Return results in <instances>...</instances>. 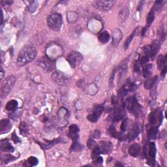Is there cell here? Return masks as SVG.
<instances>
[{"label": "cell", "instance_id": "39", "mask_svg": "<svg viewBox=\"0 0 167 167\" xmlns=\"http://www.w3.org/2000/svg\"><path fill=\"white\" fill-rule=\"evenodd\" d=\"M1 74H2V76H1V78L2 79L3 78V69H2V71H1Z\"/></svg>", "mask_w": 167, "mask_h": 167}, {"label": "cell", "instance_id": "19", "mask_svg": "<svg viewBox=\"0 0 167 167\" xmlns=\"http://www.w3.org/2000/svg\"><path fill=\"white\" fill-rule=\"evenodd\" d=\"M122 38V33L120 29H116L113 32V45L116 46Z\"/></svg>", "mask_w": 167, "mask_h": 167}, {"label": "cell", "instance_id": "30", "mask_svg": "<svg viewBox=\"0 0 167 167\" xmlns=\"http://www.w3.org/2000/svg\"><path fill=\"white\" fill-rule=\"evenodd\" d=\"M158 128L155 127H152L148 131V137L150 139H155L157 137V135H158Z\"/></svg>", "mask_w": 167, "mask_h": 167}, {"label": "cell", "instance_id": "23", "mask_svg": "<svg viewBox=\"0 0 167 167\" xmlns=\"http://www.w3.org/2000/svg\"><path fill=\"white\" fill-rule=\"evenodd\" d=\"M166 58L163 55H160L157 58V65L159 69L162 70L166 66Z\"/></svg>", "mask_w": 167, "mask_h": 167}, {"label": "cell", "instance_id": "27", "mask_svg": "<svg viewBox=\"0 0 167 167\" xmlns=\"http://www.w3.org/2000/svg\"><path fill=\"white\" fill-rule=\"evenodd\" d=\"M84 148V147L82 145H81L79 142H78V140H73V143L71 146V151H81Z\"/></svg>", "mask_w": 167, "mask_h": 167}, {"label": "cell", "instance_id": "36", "mask_svg": "<svg viewBox=\"0 0 167 167\" xmlns=\"http://www.w3.org/2000/svg\"><path fill=\"white\" fill-rule=\"evenodd\" d=\"M116 71H117V68L116 67V69H114V71H113L112 72V75H111L110 78V86H112L113 85V83H114V78L115 77Z\"/></svg>", "mask_w": 167, "mask_h": 167}, {"label": "cell", "instance_id": "35", "mask_svg": "<svg viewBox=\"0 0 167 167\" xmlns=\"http://www.w3.org/2000/svg\"><path fill=\"white\" fill-rule=\"evenodd\" d=\"M20 131L22 132V134H27L28 133V130L26 129V125L25 124V123H21L20 124Z\"/></svg>", "mask_w": 167, "mask_h": 167}, {"label": "cell", "instance_id": "32", "mask_svg": "<svg viewBox=\"0 0 167 167\" xmlns=\"http://www.w3.org/2000/svg\"><path fill=\"white\" fill-rule=\"evenodd\" d=\"M16 158H13V156H11L10 155H7L6 156H4V157H2V163H9V162H11L13 160H15Z\"/></svg>", "mask_w": 167, "mask_h": 167}, {"label": "cell", "instance_id": "14", "mask_svg": "<svg viewBox=\"0 0 167 167\" xmlns=\"http://www.w3.org/2000/svg\"><path fill=\"white\" fill-rule=\"evenodd\" d=\"M154 19H155V11L153 9H151V11L148 14V18H147V25L143 29V30H142V35H144V33L147 31V29H148V28H150V26L151 25V24L153 23Z\"/></svg>", "mask_w": 167, "mask_h": 167}, {"label": "cell", "instance_id": "15", "mask_svg": "<svg viewBox=\"0 0 167 167\" xmlns=\"http://www.w3.org/2000/svg\"><path fill=\"white\" fill-rule=\"evenodd\" d=\"M140 151V146L139 144L137 143L132 144L129 148V154L132 157H134V158H136V157L139 155Z\"/></svg>", "mask_w": 167, "mask_h": 167}, {"label": "cell", "instance_id": "25", "mask_svg": "<svg viewBox=\"0 0 167 167\" xmlns=\"http://www.w3.org/2000/svg\"><path fill=\"white\" fill-rule=\"evenodd\" d=\"M129 11L128 9L125 8L124 9H122L119 14V20H120V22H125L126 20L129 17Z\"/></svg>", "mask_w": 167, "mask_h": 167}, {"label": "cell", "instance_id": "5", "mask_svg": "<svg viewBox=\"0 0 167 167\" xmlns=\"http://www.w3.org/2000/svg\"><path fill=\"white\" fill-rule=\"evenodd\" d=\"M112 150V144L111 142L107 141H102L99 145H97L94 148L92 156L99 155V154H109Z\"/></svg>", "mask_w": 167, "mask_h": 167}, {"label": "cell", "instance_id": "37", "mask_svg": "<svg viewBox=\"0 0 167 167\" xmlns=\"http://www.w3.org/2000/svg\"><path fill=\"white\" fill-rule=\"evenodd\" d=\"M12 139L14 141V143H16V144H17L18 142H20V139L17 136V135H16L15 132H13V135H12Z\"/></svg>", "mask_w": 167, "mask_h": 167}, {"label": "cell", "instance_id": "24", "mask_svg": "<svg viewBox=\"0 0 167 167\" xmlns=\"http://www.w3.org/2000/svg\"><path fill=\"white\" fill-rule=\"evenodd\" d=\"M139 133V127H138V125H137L136 124L135 125L133 128L132 129V130L131 131V132L129 133L128 135V139L129 140H132L135 139L137 136H138Z\"/></svg>", "mask_w": 167, "mask_h": 167}, {"label": "cell", "instance_id": "22", "mask_svg": "<svg viewBox=\"0 0 167 167\" xmlns=\"http://www.w3.org/2000/svg\"><path fill=\"white\" fill-rule=\"evenodd\" d=\"M110 34L106 31L102 32L99 35V37H98V39H99V42L102 44L107 43L110 41Z\"/></svg>", "mask_w": 167, "mask_h": 167}, {"label": "cell", "instance_id": "34", "mask_svg": "<svg viewBox=\"0 0 167 167\" xmlns=\"http://www.w3.org/2000/svg\"><path fill=\"white\" fill-rule=\"evenodd\" d=\"M97 146V143L91 139H90L87 141V147L90 149H93L95 148V147Z\"/></svg>", "mask_w": 167, "mask_h": 167}, {"label": "cell", "instance_id": "33", "mask_svg": "<svg viewBox=\"0 0 167 167\" xmlns=\"http://www.w3.org/2000/svg\"><path fill=\"white\" fill-rule=\"evenodd\" d=\"M28 163L32 166H36L39 163V160L37 158H35V157L32 156L28 159Z\"/></svg>", "mask_w": 167, "mask_h": 167}, {"label": "cell", "instance_id": "1", "mask_svg": "<svg viewBox=\"0 0 167 167\" xmlns=\"http://www.w3.org/2000/svg\"><path fill=\"white\" fill-rule=\"evenodd\" d=\"M37 54L36 48L31 45L24 46L20 52L17 58V65L23 67L32 62L35 58Z\"/></svg>", "mask_w": 167, "mask_h": 167}, {"label": "cell", "instance_id": "11", "mask_svg": "<svg viewBox=\"0 0 167 167\" xmlns=\"http://www.w3.org/2000/svg\"><path fill=\"white\" fill-rule=\"evenodd\" d=\"M160 43L155 40L152 43L151 45L150 46V58L151 60H154V58H155L157 54H158L159 48H160Z\"/></svg>", "mask_w": 167, "mask_h": 167}, {"label": "cell", "instance_id": "20", "mask_svg": "<svg viewBox=\"0 0 167 167\" xmlns=\"http://www.w3.org/2000/svg\"><path fill=\"white\" fill-rule=\"evenodd\" d=\"M18 103L16 100L9 101L6 106V109L9 112H14L18 109Z\"/></svg>", "mask_w": 167, "mask_h": 167}, {"label": "cell", "instance_id": "38", "mask_svg": "<svg viewBox=\"0 0 167 167\" xmlns=\"http://www.w3.org/2000/svg\"><path fill=\"white\" fill-rule=\"evenodd\" d=\"M166 73V66H165L163 69H162V71H161V76H163V77L165 76Z\"/></svg>", "mask_w": 167, "mask_h": 167}, {"label": "cell", "instance_id": "3", "mask_svg": "<svg viewBox=\"0 0 167 167\" xmlns=\"http://www.w3.org/2000/svg\"><path fill=\"white\" fill-rule=\"evenodd\" d=\"M47 24L52 30L59 32L63 24V18L60 14L52 13L48 17Z\"/></svg>", "mask_w": 167, "mask_h": 167}, {"label": "cell", "instance_id": "28", "mask_svg": "<svg viewBox=\"0 0 167 167\" xmlns=\"http://www.w3.org/2000/svg\"><path fill=\"white\" fill-rule=\"evenodd\" d=\"M139 27H137V28L135 29V30H134L133 32H132V33L131 34V35L129 36V37L127 39V40H126V41H125V49L128 48V47H129V45L131 44L132 40V39H133V38H134L135 36L136 35V34L137 33V32H138V29H139Z\"/></svg>", "mask_w": 167, "mask_h": 167}, {"label": "cell", "instance_id": "6", "mask_svg": "<svg viewBox=\"0 0 167 167\" xmlns=\"http://www.w3.org/2000/svg\"><path fill=\"white\" fill-rule=\"evenodd\" d=\"M67 60L72 68L75 69L80 64L83 60V57L80 53L76 51H72L67 56Z\"/></svg>", "mask_w": 167, "mask_h": 167}, {"label": "cell", "instance_id": "7", "mask_svg": "<svg viewBox=\"0 0 167 167\" xmlns=\"http://www.w3.org/2000/svg\"><path fill=\"white\" fill-rule=\"evenodd\" d=\"M163 120V114L159 110H155L151 113L150 116V123L152 127H157V125L159 126Z\"/></svg>", "mask_w": 167, "mask_h": 167}, {"label": "cell", "instance_id": "31", "mask_svg": "<svg viewBox=\"0 0 167 167\" xmlns=\"http://www.w3.org/2000/svg\"><path fill=\"white\" fill-rule=\"evenodd\" d=\"M109 133L114 137V138H116V139H120V135L118 132H117L116 128H114L113 126H111L110 128H109Z\"/></svg>", "mask_w": 167, "mask_h": 167}, {"label": "cell", "instance_id": "18", "mask_svg": "<svg viewBox=\"0 0 167 167\" xmlns=\"http://www.w3.org/2000/svg\"><path fill=\"white\" fill-rule=\"evenodd\" d=\"M156 152H157V150H156V147H155V143H154V142H151V143L149 145L148 154H149L150 160L151 161V162H153V163H154V162H155Z\"/></svg>", "mask_w": 167, "mask_h": 167}, {"label": "cell", "instance_id": "8", "mask_svg": "<svg viewBox=\"0 0 167 167\" xmlns=\"http://www.w3.org/2000/svg\"><path fill=\"white\" fill-rule=\"evenodd\" d=\"M115 3V1H95L93 6L102 11H107L114 6Z\"/></svg>", "mask_w": 167, "mask_h": 167}, {"label": "cell", "instance_id": "10", "mask_svg": "<svg viewBox=\"0 0 167 167\" xmlns=\"http://www.w3.org/2000/svg\"><path fill=\"white\" fill-rule=\"evenodd\" d=\"M52 78L58 84L60 85H66L69 82V78L63 75V73L60 72L53 73V75H52Z\"/></svg>", "mask_w": 167, "mask_h": 167}, {"label": "cell", "instance_id": "2", "mask_svg": "<svg viewBox=\"0 0 167 167\" xmlns=\"http://www.w3.org/2000/svg\"><path fill=\"white\" fill-rule=\"evenodd\" d=\"M17 82V78L11 75L7 76L2 82V90H1V97L2 99H5L9 94V93L11 91L14 84Z\"/></svg>", "mask_w": 167, "mask_h": 167}, {"label": "cell", "instance_id": "17", "mask_svg": "<svg viewBox=\"0 0 167 167\" xmlns=\"http://www.w3.org/2000/svg\"><path fill=\"white\" fill-rule=\"evenodd\" d=\"M1 151L3 152H13L14 148L7 140L1 141Z\"/></svg>", "mask_w": 167, "mask_h": 167}, {"label": "cell", "instance_id": "26", "mask_svg": "<svg viewBox=\"0 0 167 167\" xmlns=\"http://www.w3.org/2000/svg\"><path fill=\"white\" fill-rule=\"evenodd\" d=\"M153 70V65L152 64H147L143 67V75L144 78H148L151 76Z\"/></svg>", "mask_w": 167, "mask_h": 167}, {"label": "cell", "instance_id": "29", "mask_svg": "<svg viewBox=\"0 0 167 167\" xmlns=\"http://www.w3.org/2000/svg\"><path fill=\"white\" fill-rule=\"evenodd\" d=\"M60 142H62V141L60 139H57L56 140L54 141H48L47 142V144H41V147L43 148H44L45 150H48L49 148H50L51 147H53L55 144H56L57 143H60Z\"/></svg>", "mask_w": 167, "mask_h": 167}, {"label": "cell", "instance_id": "13", "mask_svg": "<svg viewBox=\"0 0 167 167\" xmlns=\"http://www.w3.org/2000/svg\"><path fill=\"white\" fill-rule=\"evenodd\" d=\"M11 124L9 120H2L0 123V131L1 134L9 132L11 129Z\"/></svg>", "mask_w": 167, "mask_h": 167}, {"label": "cell", "instance_id": "12", "mask_svg": "<svg viewBox=\"0 0 167 167\" xmlns=\"http://www.w3.org/2000/svg\"><path fill=\"white\" fill-rule=\"evenodd\" d=\"M78 132H79L78 127L75 124H72L69 127V133L68 136L72 140H76L79 138V136L78 135Z\"/></svg>", "mask_w": 167, "mask_h": 167}, {"label": "cell", "instance_id": "21", "mask_svg": "<svg viewBox=\"0 0 167 167\" xmlns=\"http://www.w3.org/2000/svg\"><path fill=\"white\" fill-rule=\"evenodd\" d=\"M158 80V76H154L153 78H150L147 80L144 83V87L147 90H150L154 86L157 81Z\"/></svg>", "mask_w": 167, "mask_h": 167}, {"label": "cell", "instance_id": "16", "mask_svg": "<svg viewBox=\"0 0 167 167\" xmlns=\"http://www.w3.org/2000/svg\"><path fill=\"white\" fill-rule=\"evenodd\" d=\"M39 65H40L44 69H45L47 71H50L52 70L54 65V63L49 60H43L39 62Z\"/></svg>", "mask_w": 167, "mask_h": 167}, {"label": "cell", "instance_id": "9", "mask_svg": "<svg viewBox=\"0 0 167 167\" xmlns=\"http://www.w3.org/2000/svg\"><path fill=\"white\" fill-rule=\"evenodd\" d=\"M103 110V107L101 105H95L94 107V109H93L91 114H89L87 116V120L91 121V122H96L97 121L98 119L101 116L102 112Z\"/></svg>", "mask_w": 167, "mask_h": 167}, {"label": "cell", "instance_id": "4", "mask_svg": "<svg viewBox=\"0 0 167 167\" xmlns=\"http://www.w3.org/2000/svg\"><path fill=\"white\" fill-rule=\"evenodd\" d=\"M126 105L129 111L135 116H139L142 111V107L134 96L129 97L126 102Z\"/></svg>", "mask_w": 167, "mask_h": 167}]
</instances>
